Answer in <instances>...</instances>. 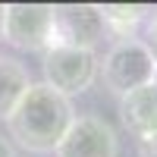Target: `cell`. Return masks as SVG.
Masks as SVG:
<instances>
[{
    "label": "cell",
    "mask_w": 157,
    "mask_h": 157,
    "mask_svg": "<svg viewBox=\"0 0 157 157\" xmlns=\"http://www.w3.org/2000/svg\"><path fill=\"white\" fill-rule=\"evenodd\" d=\"M75 120L72 101L57 94L54 88H47L44 82L25 91V98L16 104V110L6 120V132L19 148L32 151V154H50L57 151L63 141L66 129Z\"/></svg>",
    "instance_id": "cell-1"
},
{
    "label": "cell",
    "mask_w": 157,
    "mask_h": 157,
    "mask_svg": "<svg viewBox=\"0 0 157 157\" xmlns=\"http://www.w3.org/2000/svg\"><path fill=\"white\" fill-rule=\"evenodd\" d=\"M104 85H107L113 94H129L135 88H145L154 82L157 75V60L154 54L145 47L141 38H123L116 41L101 60V72Z\"/></svg>",
    "instance_id": "cell-2"
},
{
    "label": "cell",
    "mask_w": 157,
    "mask_h": 157,
    "mask_svg": "<svg viewBox=\"0 0 157 157\" xmlns=\"http://www.w3.org/2000/svg\"><path fill=\"white\" fill-rule=\"evenodd\" d=\"M44 85L54 88L57 94L63 98H72V94H82L94 85V78L101 72V60L94 50H78V47H50L44 60Z\"/></svg>",
    "instance_id": "cell-3"
},
{
    "label": "cell",
    "mask_w": 157,
    "mask_h": 157,
    "mask_svg": "<svg viewBox=\"0 0 157 157\" xmlns=\"http://www.w3.org/2000/svg\"><path fill=\"white\" fill-rule=\"evenodd\" d=\"M3 41L19 50L47 54L54 47V13L41 3H10L3 19Z\"/></svg>",
    "instance_id": "cell-4"
},
{
    "label": "cell",
    "mask_w": 157,
    "mask_h": 157,
    "mask_svg": "<svg viewBox=\"0 0 157 157\" xmlns=\"http://www.w3.org/2000/svg\"><path fill=\"white\" fill-rule=\"evenodd\" d=\"M54 13V47H78V50H94L107 29L101 19V6L88 3H66V6H50Z\"/></svg>",
    "instance_id": "cell-5"
},
{
    "label": "cell",
    "mask_w": 157,
    "mask_h": 157,
    "mask_svg": "<svg viewBox=\"0 0 157 157\" xmlns=\"http://www.w3.org/2000/svg\"><path fill=\"white\" fill-rule=\"evenodd\" d=\"M57 157H116L120 141L107 120L101 116H75L63 141L54 151Z\"/></svg>",
    "instance_id": "cell-6"
},
{
    "label": "cell",
    "mask_w": 157,
    "mask_h": 157,
    "mask_svg": "<svg viewBox=\"0 0 157 157\" xmlns=\"http://www.w3.org/2000/svg\"><path fill=\"white\" fill-rule=\"evenodd\" d=\"M120 120L129 129V135H135L138 141H145L157 132V85L154 82L120 98Z\"/></svg>",
    "instance_id": "cell-7"
},
{
    "label": "cell",
    "mask_w": 157,
    "mask_h": 157,
    "mask_svg": "<svg viewBox=\"0 0 157 157\" xmlns=\"http://www.w3.org/2000/svg\"><path fill=\"white\" fill-rule=\"evenodd\" d=\"M32 88V75L13 57H0V120H10V113L16 110V104L25 98V91Z\"/></svg>",
    "instance_id": "cell-8"
},
{
    "label": "cell",
    "mask_w": 157,
    "mask_h": 157,
    "mask_svg": "<svg viewBox=\"0 0 157 157\" xmlns=\"http://www.w3.org/2000/svg\"><path fill=\"white\" fill-rule=\"evenodd\" d=\"M148 6H126V3H107L101 6V19H104V29L110 35H116L123 41V38H135L138 25H145L148 19Z\"/></svg>",
    "instance_id": "cell-9"
},
{
    "label": "cell",
    "mask_w": 157,
    "mask_h": 157,
    "mask_svg": "<svg viewBox=\"0 0 157 157\" xmlns=\"http://www.w3.org/2000/svg\"><path fill=\"white\" fill-rule=\"evenodd\" d=\"M145 47L154 54V60H157V10H151L148 13V19H145Z\"/></svg>",
    "instance_id": "cell-10"
},
{
    "label": "cell",
    "mask_w": 157,
    "mask_h": 157,
    "mask_svg": "<svg viewBox=\"0 0 157 157\" xmlns=\"http://www.w3.org/2000/svg\"><path fill=\"white\" fill-rule=\"evenodd\" d=\"M138 154L141 157H157V132L151 138H145V141H138Z\"/></svg>",
    "instance_id": "cell-11"
},
{
    "label": "cell",
    "mask_w": 157,
    "mask_h": 157,
    "mask_svg": "<svg viewBox=\"0 0 157 157\" xmlns=\"http://www.w3.org/2000/svg\"><path fill=\"white\" fill-rule=\"evenodd\" d=\"M0 157H16V151H13V145L6 138H0Z\"/></svg>",
    "instance_id": "cell-12"
},
{
    "label": "cell",
    "mask_w": 157,
    "mask_h": 157,
    "mask_svg": "<svg viewBox=\"0 0 157 157\" xmlns=\"http://www.w3.org/2000/svg\"><path fill=\"white\" fill-rule=\"evenodd\" d=\"M3 19H6V6L0 3V41H3Z\"/></svg>",
    "instance_id": "cell-13"
},
{
    "label": "cell",
    "mask_w": 157,
    "mask_h": 157,
    "mask_svg": "<svg viewBox=\"0 0 157 157\" xmlns=\"http://www.w3.org/2000/svg\"><path fill=\"white\" fill-rule=\"evenodd\" d=\"M154 85H157V75H154Z\"/></svg>",
    "instance_id": "cell-14"
}]
</instances>
